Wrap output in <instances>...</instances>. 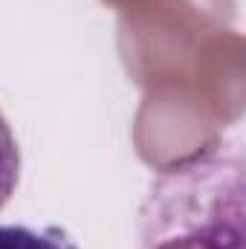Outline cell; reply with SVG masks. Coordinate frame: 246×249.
<instances>
[{"label":"cell","instance_id":"obj_1","mask_svg":"<svg viewBox=\"0 0 246 249\" xmlns=\"http://www.w3.org/2000/svg\"><path fill=\"white\" fill-rule=\"evenodd\" d=\"M244 171L238 136L165 165L142 203L136 249H244Z\"/></svg>","mask_w":246,"mask_h":249},{"label":"cell","instance_id":"obj_2","mask_svg":"<svg viewBox=\"0 0 246 249\" xmlns=\"http://www.w3.org/2000/svg\"><path fill=\"white\" fill-rule=\"evenodd\" d=\"M0 249H78L75 241L58 226L32 229L20 223H0Z\"/></svg>","mask_w":246,"mask_h":249},{"label":"cell","instance_id":"obj_3","mask_svg":"<svg viewBox=\"0 0 246 249\" xmlns=\"http://www.w3.org/2000/svg\"><path fill=\"white\" fill-rule=\"evenodd\" d=\"M18 180H20V148L6 116L0 113V209L15 194Z\"/></svg>","mask_w":246,"mask_h":249}]
</instances>
